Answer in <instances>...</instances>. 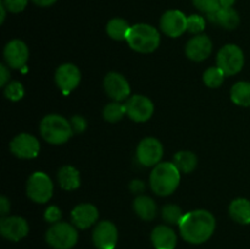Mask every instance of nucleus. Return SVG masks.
<instances>
[{"label":"nucleus","instance_id":"obj_1","mask_svg":"<svg viewBox=\"0 0 250 249\" xmlns=\"http://www.w3.org/2000/svg\"><path fill=\"white\" fill-rule=\"evenodd\" d=\"M181 236L190 244H202L211 238L216 228V220L208 210H193L181 220Z\"/></svg>","mask_w":250,"mask_h":249},{"label":"nucleus","instance_id":"obj_2","mask_svg":"<svg viewBox=\"0 0 250 249\" xmlns=\"http://www.w3.org/2000/svg\"><path fill=\"white\" fill-rule=\"evenodd\" d=\"M181 172L173 163H159L150 173V187L160 197L170 195L177 189Z\"/></svg>","mask_w":250,"mask_h":249},{"label":"nucleus","instance_id":"obj_3","mask_svg":"<svg viewBox=\"0 0 250 249\" xmlns=\"http://www.w3.org/2000/svg\"><path fill=\"white\" fill-rule=\"evenodd\" d=\"M127 43L138 53H153L160 45V34L151 24L137 23L131 26L127 34Z\"/></svg>","mask_w":250,"mask_h":249},{"label":"nucleus","instance_id":"obj_4","mask_svg":"<svg viewBox=\"0 0 250 249\" xmlns=\"http://www.w3.org/2000/svg\"><path fill=\"white\" fill-rule=\"evenodd\" d=\"M42 137L50 144H63L72 137L71 122L60 115L51 114L44 117L41 122Z\"/></svg>","mask_w":250,"mask_h":249},{"label":"nucleus","instance_id":"obj_5","mask_svg":"<svg viewBox=\"0 0 250 249\" xmlns=\"http://www.w3.org/2000/svg\"><path fill=\"white\" fill-rule=\"evenodd\" d=\"M45 239L54 249H71L78 241V232L76 226L67 222H56L46 231Z\"/></svg>","mask_w":250,"mask_h":249},{"label":"nucleus","instance_id":"obj_6","mask_svg":"<svg viewBox=\"0 0 250 249\" xmlns=\"http://www.w3.org/2000/svg\"><path fill=\"white\" fill-rule=\"evenodd\" d=\"M244 66V54L236 44H227L217 53V67L221 68L226 76L238 73Z\"/></svg>","mask_w":250,"mask_h":249},{"label":"nucleus","instance_id":"obj_7","mask_svg":"<svg viewBox=\"0 0 250 249\" xmlns=\"http://www.w3.org/2000/svg\"><path fill=\"white\" fill-rule=\"evenodd\" d=\"M54 186L50 177L44 172H34L27 182V194L33 202L44 203L49 202L53 195Z\"/></svg>","mask_w":250,"mask_h":249},{"label":"nucleus","instance_id":"obj_8","mask_svg":"<svg viewBox=\"0 0 250 249\" xmlns=\"http://www.w3.org/2000/svg\"><path fill=\"white\" fill-rule=\"evenodd\" d=\"M164 149L160 142L153 137L144 138L137 148V159L139 164L143 166L150 167V166H156L160 163L163 158Z\"/></svg>","mask_w":250,"mask_h":249},{"label":"nucleus","instance_id":"obj_9","mask_svg":"<svg viewBox=\"0 0 250 249\" xmlns=\"http://www.w3.org/2000/svg\"><path fill=\"white\" fill-rule=\"evenodd\" d=\"M160 27L171 38H177L187 31V16L180 10H168L161 16Z\"/></svg>","mask_w":250,"mask_h":249},{"label":"nucleus","instance_id":"obj_10","mask_svg":"<svg viewBox=\"0 0 250 249\" xmlns=\"http://www.w3.org/2000/svg\"><path fill=\"white\" fill-rule=\"evenodd\" d=\"M12 154L20 159H33L38 155L39 145L38 139L28 133H21L15 137L10 143Z\"/></svg>","mask_w":250,"mask_h":249},{"label":"nucleus","instance_id":"obj_11","mask_svg":"<svg viewBox=\"0 0 250 249\" xmlns=\"http://www.w3.org/2000/svg\"><path fill=\"white\" fill-rule=\"evenodd\" d=\"M125 105L129 119L136 122L148 121L154 112L153 103L144 95H132Z\"/></svg>","mask_w":250,"mask_h":249},{"label":"nucleus","instance_id":"obj_12","mask_svg":"<svg viewBox=\"0 0 250 249\" xmlns=\"http://www.w3.org/2000/svg\"><path fill=\"white\" fill-rule=\"evenodd\" d=\"M29 227L26 220L20 216H5L0 221V233L4 238L19 242L28 234Z\"/></svg>","mask_w":250,"mask_h":249},{"label":"nucleus","instance_id":"obj_13","mask_svg":"<svg viewBox=\"0 0 250 249\" xmlns=\"http://www.w3.org/2000/svg\"><path fill=\"white\" fill-rule=\"evenodd\" d=\"M117 239L116 226L110 221L99 222L93 231V243L98 249H115Z\"/></svg>","mask_w":250,"mask_h":249},{"label":"nucleus","instance_id":"obj_14","mask_svg":"<svg viewBox=\"0 0 250 249\" xmlns=\"http://www.w3.org/2000/svg\"><path fill=\"white\" fill-rule=\"evenodd\" d=\"M104 88L107 95L116 102H122L131 94L128 81L117 72H110L105 76Z\"/></svg>","mask_w":250,"mask_h":249},{"label":"nucleus","instance_id":"obj_15","mask_svg":"<svg viewBox=\"0 0 250 249\" xmlns=\"http://www.w3.org/2000/svg\"><path fill=\"white\" fill-rule=\"evenodd\" d=\"M55 82L63 94H68L80 84L81 71L73 63H63L56 70Z\"/></svg>","mask_w":250,"mask_h":249},{"label":"nucleus","instance_id":"obj_16","mask_svg":"<svg viewBox=\"0 0 250 249\" xmlns=\"http://www.w3.org/2000/svg\"><path fill=\"white\" fill-rule=\"evenodd\" d=\"M212 51V43L210 38L205 34H197L190 38L186 45V55L193 61L205 60L210 56Z\"/></svg>","mask_w":250,"mask_h":249},{"label":"nucleus","instance_id":"obj_17","mask_svg":"<svg viewBox=\"0 0 250 249\" xmlns=\"http://www.w3.org/2000/svg\"><path fill=\"white\" fill-rule=\"evenodd\" d=\"M28 48L26 44L19 39L9 42L4 49V56L7 65L12 68H22L26 66L28 60Z\"/></svg>","mask_w":250,"mask_h":249},{"label":"nucleus","instance_id":"obj_18","mask_svg":"<svg viewBox=\"0 0 250 249\" xmlns=\"http://www.w3.org/2000/svg\"><path fill=\"white\" fill-rule=\"evenodd\" d=\"M99 217L98 209L92 204H80L71 212V220L77 228L85 229L93 226Z\"/></svg>","mask_w":250,"mask_h":249},{"label":"nucleus","instance_id":"obj_19","mask_svg":"<svg viewBox=\"0 0 250 249\" xmlns=\"http://www.w3.org/2000/svg\"><path fill=\"white\" fill-rule=\"evenodd\" d=\"M151 242L155 249H175L177 244V236L171 227L160 225L151 232Z\"/></svg>","mask_w":250,"mask_h":249},{"label":"nucleus","instance_id":"obj_20","mask_svg":"<svg viewBox=\"0 0 250 249\" xmlns=\"http://www.w3.org/2000/svg\"><path fill=\"white\" fill-rule=\"evenodd\" d=\"M208 17L211 22L214 23L220 24L221 27L226 29H234L238 27L241 19H239V15L233 7H229V9H224L221 7L220 10H217L216 12H212V14H208Z\"/></svg>","mask_w":250,"mask_h":249},{"label":"nucleus","instance_id":"obj_21","mask_svg":"<svg viewBox=\"0 0 250 249\" xmlns=\"http://www.w3.org/2000/svg\"><path fill=\"white\" fill-rule=\"evenodd\" d=\"M229 215L241 225H250V200L237 198L229 205Z\"/></svg>","mask_w":250,"mask_h":249},{"label":"nucleus","instance_id":"obj_22","mask_svg":"<svg viewBox=\"0 0 250 249\" xmlns=\"http://www.w3.org/2000/svg\"><path fill=\"white\" fill-rule=\"evenodd\" d=\"M58 180L61 188H63L65 190L77 189L81 185L80 172H78L77 168H75L73 166L70 165L62 166V167L59 170Z\"/></svg>","mask_w":250,"mask_h":249},{"label":"nucleus","instance_id":"obj_23","mask_svg":"<svg viewBox=\"0 0 250 249\" xmlns=\"http://www.w3.org/2000/svg\"><path fill=\"white\" fill-rule=\"evenodd\" d=\"M133 209L141 219L150 221L156 216V204L148 195H139L134 199Z\"/></svg>","mask_w":250,"mask_h":249},{"label":"nucleus","instance_id":"obj_24","mask_svg":"<svg viewBox=\"0 0 250 249\" xmlns=\"http://www.w3.org/2000/svg\"><path fill=\"white\" fill-rule=\"evenodd\" d=\"M131 26L128 22L120 17L110 20L106 24V32L112 39L115 41H126L127 34H128Z\"/></svg>","mask_w":250,"mask_h":249},{"label":"nucleus","instance_id":"obj_25","mask_svg":"<svg viewBox=\"0 0 250 249\" xmlns=\"http://www.w3.org/2000/svg\"><path fill=\"white\" fill-rule=\"evenodd\" d=\"M173 164L176 167L180 170V172L183 173H189L197 167L198 159L194 153L188 150L178 151L175 156H173Z\"/></svg>","mask_w":250,"mask_h":249},{"label":"nucleus","instance_id":"obj_26","mask_svg":"<svg viewBox=\"0 0 250 249\" xmlns=\"http://www.w3.org/2000/svg\"><path fill=\"white\" fill-rule=\"evenodd\" d=\"M231 100L239 106H250V82H237L231 89Z\"/></svg>","mask_w":250,"mask_h":249},{"label":"nucleus","instance_id":"obj_27","mask_svg":"<svg viewBox=\"0 0 250 249\" xmlns=\"http://www.w3.org/2000/svg\"><path fill=\"white\" fill-rule=\"evenodd\" d=\"M127 114L126 105L119 104V103H110L106 106L104 107V111H103V116L106 121L109 122H117Z\"/></svg>","mask_w":250,"mask_h":249},{"label":"nucleus","instance_id":"obj_28","mask_svg":"<svg viewBox=\"0 0 250 249\" xmlns=\"http://www.w3.org/2000/svg\"><path fill=\"white\" fill-rule=\"evenodd\" d=\"M225 73L219 67H210L203 75V81L209 88H219L224 83Z\"/></svg>","mask_w":250,"mask_h":249},{"label":"nucleus","instance_id":"obj_29","mask_svg":"<svg viewBox=\"0 0 250 249\" xmlns=\"http://www.w3.org/2000/svg\"><path fill=\"white\" fill-rule=\"evenodd\" d=\"M185 216L182 209L175 204H167L163 208V219L170 225H180L181 220Z\"/></svg>","mask_w":250,"mask_h":249},{"label":"nucleus","instance_id":"obj_30","mask_svg":"<svg viewBox=\"0 0 250 249\" xmlns=\"http://www.w3.org/2000/svg\"><path fill=\"white\" fill-rule=\"evenodd\" d=\"M24 95L23 85L17 81H12L5 87V97L12 102H19Z\"/></svg>","mask_w":250,"mask_h":249},{"label":"nucleus","instance_id":"obj_31","mask_svg":"<svg viewBox=\"0 0 250 249\" xmlns=\"http://www.w3.org/2000/svg\"><path fill=\"white\" fill-rule=\"evenodd\" d=\"M205 20L200 15H190L187 17V31L190 33L198 34L204 31Z\"/></svg>","mask_w":250,"mask_h":249},{"label":"nucleus","instance_id":"obj_32","mask_svg":"<svg viewBox=\"0 0 250 249\" xmlns=\"http://www.w3.org/2000/svg\"><path fill=\"white\" fill-rule=\"evenodd\" d=\"M193 4L198 10L205 12L207 15L216 12L217 10L221 9L220 0H193Z\"/></svg>","mask_w":250,"mask_h":249},{"label":"nucleus","instance_id":"obj_33","mask_svg":"<svg viewBox=\"0 0 250 249\" xmlns=\"http://www.w3.org/2000/svg\"><path fill=\"white\" fill-rule=\"evenodd\" d=\"M27 2H28V0H2V4L5 5V7L14 14L23 11L24 7L27 6Z\"/></svg>","mask_w":250,"mask_h":249},{"label":"nucleus","instance_id":"obj_34","mask_svg":"<svg viewBox=\"0 0 250 249\" xmlns=\"http://www.w3.org/2000/svg\"><path fill=\"white\" fill-rule=\"evenodd\" d=\"M61 216H62L61 210L59 209L58 207H55V205L49 207L48 209L45 210V214H44V219H45V221L49 222V224H56V222H60Z\"/></svg>","mask_w":250,"mask_h":249},{"label":"nucleus","instance_id":"obj_35","mask_svg":"<svg viewBox=\"0 0 250 249\" xmlns=\"http://www.w3.org/2000/svg\"><path fill=\"white\" fill-rule=\"evenodd\" d=\"M71 127H72L73 133H82L85 128H87V121L84 117L76 115L71 119Z\"/></svg>","mask_w":250,"mask_h":249},{"label":"nucleus","instance_id":"obj_36","mask_svg":"<svg viewBox=\"0 0 250 249\" xmlns=\"http://www.w3.org/2000/svg\"><path fill=\"white\" fill-rule=\"evenodd\" d=\"M10 211V202L7 200V198L1 197L0 198V214L2 217L6 216Z\"/></svg>","mask_w":250,"mask_h":249},{"label":"nucleus","instance_id":"obj_37","mask_svg":"<svg viewBox=\"0 0 250 249\" xmlns=\"http://www.w3.org/2000/svg\"><path fill=\"white\" fill-rule=\"evenodd\" d=\"M144 187H146V186H144V182L139 180L132 181L131 185H129V189L133 193H142L144 190Z\"/></svg>","mask_w":250,"mask_h":249},{"label":"nucleus","instance_id":"obj_38","mask_svg":"<svg viewBox=\"0 0 250 249\" xmlns=\"http://www.w3.org/2000/svg\"><path fill=\"white\" fill-rule=\"evenodd\" d=\"M10 78V72L5 65H0V84L5 85Z\"/></svg>","mask_w":250,"mask_h":249},{"label":"nucleus","instance_id":"obj_39","mask_svg":"<svg viewBox=\"0 0 250 249\" xmlns=\"http://www.w3.org/2000/svg\"><path fill=\"white\" fill-rule=\"evenodd\" d=\"M32 1H33L36 5H38V6L46 7V6H51V5H54L58 0H32Z\"/></svg>","mask_w":250,"mask_h":249},{"label":"nucleus","instance_id":"obj_40","mask_svg":"<svg viewBox=\"0 0 250 249\" xmlns=\"http://www.w3.org/2000/svg\"><path fill=\"white\" fill-rule=\"evenodd\" d=\"M236 0H220V5L224 9H229V7H233Z\"/></svg>","mask_w":250,"mask_h":249},{"label":"nucleus","instance_id":"obj_41","mask_svg":"<svg viewBox=\"0 0 250 249\" xmlns=\"http://www.w3.org/2000/svg\"><path fill=\"white\" fill-rule=\"evenodd\" d=\"M6 7H5V5L2 4V1H1V4H0V12H1V17H0V22H4V20H5V14H6Z\"/></svg>","mask_w":250,"mask_h":249}]
</instances>
